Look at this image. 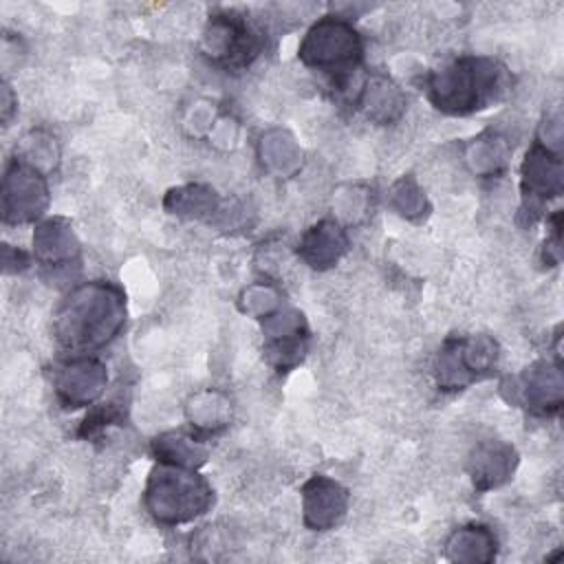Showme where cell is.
<instances>
[{"mask_svg": "<svg viewBox=\"0 0 564 564\" xmlns=\"http://www.w3.org/2000/svg\"><path fill=\"white\" fill-rule=\"evenodd\" d=\"M48 207V185L44 172L13 159L2 176L0 212L2 223L24 225L37 220Z\"/></svg>", "mask_w": 564, "mask_h": 564, "instance_id": "cell-7", "label": "cell"}, {"mask_svg": "<svg viewBox=\"0 0 564 564\" xmlns=\"http://www.w3.org/2000/svg\"><path fill=\"white\" fill-rule=\"evenodd\" d=\"M359 106L366 115L379 123H388L397 119L405 106V99L397 84H392L383 75H375L366 82L359 95Z\"/></svg>", "mask_w": 564, "mask_h": 564, "instance_id": "cell-16", "label": "cell"}, {"mask_svg": "<svg viewBox=\"0 0 564 564\" xmlns=\"http://www.w3.org/2000/svg\"><path fill=\"white\" fill-rule=\"evenodd\" d=\"M513 399L520 401L529 412L546 416L557 412L562 405V375L560 366L538 361L518 377Z\"/></svg>", "mask_w": 564, "mask_h": 564, "instance_id": "cell-12", "label": "cell"}, {"mask_svg": "<svg viewBox=\"0 0 564 564\" xmlns=\"http://www.w3.org/2000/svg\"><path fill=\"white\" fill-rule=\"evenodd\" d=\"M205 55L227 70H242L262 51L260 33L238 11H214L203 31Z\"/></svg>", "mask_w": 564, "mask_h": 564, "instance_id": "cell-6", "label": "cell"}, {"mask_svg": "<svg viewBox=\"0 0 564 564\" xmlns=\"http://www.w3.org/2000/svg\"><path fill=\"white\" fill-rule=\"evenodd\" d=\"M126 315L123 289L108 280H90L62 300L53 317V335L70 357L90 355L121 333Z\"/></svg>", "mask_w": 564, "mask_h": 564, "instance_id": "cell-1", "label": "cell"}, {"mask_svg": "<svg viewBox=\"0 0 564 564\" xmlns=\"http://www.w3.org/2000/svg\"><path fill=\"white\" fill-rule=\"evenodd\" d=\"M57 156H59V150H57V143L51 134H44L42 130H33L31 134H26L22 141H20V148H15V159L44 172L51 170L55 163H57Z\"/></svg>", "mask_w": 564, "mask_h": 564, "instance_id": "cell-20", "label": "cell"}, {"mask_svg": "<svg viewBox=\"0 0 564 564\" xmlns=\"http://www.w3.org/2000/svg\"><path fill=\"white\" fill-rule=\"evenodd\" d=\"M518 454L511 445L500 441H487L478 445L469 458V474L474 487L485 491L507 482L516 469Z\"/></svg>", "mask_w": 564, "mask_h": 564, "instance_id": "cell-14", "label": "cell"}, {"mask_svg": "<svg viewBox=\"0 0 564 564\" xmlns=\"http://www.w3.org/2000/svg\"><path fill=\"white\" fill-rule=\"evenodd\" d=\"M392 200H394V207L399 209V214H403L408 218L421 216L425 209V196L412 178H401L392 187Z\"/></svg>", "mask_w": 564, "mask_h": 564, "instance_id": "cell-22", "label": "cell"}, {"mask_svg": "<svg viewBox=\"0 0 564 564\" xmlns=\"http://www.w3.org/2000/svg\"><path fill=\"white\" fill-rule=\"evenodd\" d=\"M106 381V366L90 355L70 357L53 372V388L64 408L90 405L104 392Z\"/></svg>", "mask_w": 564, "mask_h": 564, "instance_id": "cell-9", "label": "cell"}, {"mask_svg": "<svg viewBox=\"0 0 564 564\" xmlns=\"http://www.w3.org/2000/svg\"><path fill=\"white\" fill-rule=\"evenodd\" d=\"M154 456L159 463H170V465H181V467H200L205 463V447L200 445L198 438L183 436L176 432L163 434L154 441Z\"/></svg>", "mask_w": 564, "mask_h": 564, "instance_id": "cell-18", "label": "cell"}, {"mask_svg": "<svg viewBox=\"0 0 564 564\" xmlns=\"http://www.w3.org/2000/svg\"><path fill=\"white\" fill-rule=\"evenodd\" d=\"M447 555L452 560H482L489 562L496 553V535L480 524L456 529L447 540Z\"/></svg>", "mask_w": 564, "mask_h": 564, "instance_id": "cell-17", "label": "cell"}, {"mask_svg": "<svg viewBox=\"0 0 564 564\" xmlns=\"http://www.w3.org/2000/svg\"><path fill=\"white\" fill-rule=\"evenodd\" d=\"M498 344L487 335L447 339L434 361V377L441 390H463L489 377L498 366Z\"/></svg>", "mask_w": 564, "mask_h": 564, "instance_id": "cell-5", "label": "cell"}, {"mask_svg": "<svg viewBox=\"0 0 564 564\" xmlns=\"http://www.w3.org/2000/svg\"><path fill=\"white\" fill-rule=\"evenodd\" d=\"M509 70L487 55H463L427 77V99L445 115L465 117L502 99Z\"/></svg>", "mask_w": 564, "mask_h": 564, "instance_id": "cell-2", "label": "cell"}, {"mask_svg": "<svg viewBox=\"0 0 564 564\" xmlns=\"http://www.w3.org/2000/svg\"><path fill=\"white\" fill-rule=\"evenodd\" d=\"M562 192V159L557 150L540 141L527 152L522 163V198L524 209L538 212L542 203L560 196Z\"/></svg>", "mask_w": 564, "mask_h": 564, "instance_id": "cell-10", "label": "cell"}, {"mask_svg": "<svg viewBox=\"0 0 564 564\" xmlns=\"http://www.w3.org/2000/svg\"><path fill=\"white\" fill-rule=\"evenodd\" d=\"M143 502L156 522L183 524L212 507L214 489L192 467L159 463L148 476Z\"/></svg>", "mask_w": 564, "mask_h": 564, "instance_id": "cell-4", "label": "cell"}, {"mask_svg": "<svg viewBox=\"0 0 564 564\" xmlns=\"http://www.w3.org/2000/svg\"><path fill=\"white\" fill-rule=\"evenodd\" d=\"M15 106H18V99L13 97L11 86L4 82L2 84V123L4 126H9V121H11L13 112H15Z\"/></svg>", "mask_w": 564, "mask_h": 564, "instance_id": "cell-24", "label": "cell"}, {"mask_svg": "<svg viewBox=\"0 0 564 564\" xmlns=\"http://www.w3.org/2000/svg\"><path fill=\"white\" fill-rule=\"evenodd\" d=\"M348 249V236L335 220H319L313 225L297 245V256L313 269L324 271L339 262Z\"/></svg>", "mask_w": 564, "mask_h": 564, "instance_id": "cell-13", "label": "cell"}, {"mask_svg": "<svg viewBox=\"0 0 564 564\" xmlns=\"http://www.w3.org/2000/svg\"><path fill=\"white\" fill-rule=\"evenodd\" d=\"M348 509V489L328 476H313L302 487L304 522L313 531L333 529Z\"/></svg>", "mask_w": 564, "mask_h": 564, "instance_id": "cell-11", "label": "cell"}, {"mask_svg": "<svg viewBox=\"0 0 564 564\" xmlns=\"http://www.w3.org/2000/svg\"><path fill=\"white\" fill-rule=\"evenodd\" d=\"M2 264H4V273H22L24 269H29V256L11 245H2Z\"/></svg>", "mask_w": 564, "mask_h": 564, "instance_id": "cell-23", "label": "cell"}, {"mask_svg": "<svg viewBox=\"0 0 564 564\" xmlns=\"http://www.w3.org/2000/svg\"><path fill=\"white\" fill-rule=\"evenodd\" d=\"M507 156L509 150L505 141L496 134H480L469 143L467 150V159L469 163H474V172L482 174H496L498 170H502L507 165Z\"/></svg>", "mask_w": 564, "mask_h": 564, "instance_id": "cell-21", "label": "cell"}, {"mask_svg": "<svg viewBox=\"0 0 564 564\" xmlns=\"http://www.w3.org/2000/svg\"><path fill=\"white\" fill-rule=\"evenodd\" d=\"M33 253L46 267L70 264L79 256V242L68 220L48 218L33 231Z\"/></svg>", "mask_w": 564, "mask_h": 564, "instance_id": "cell-15", "label": "cell"}, {"mask_svg": "<svg viewBox=\"0 0 564 564\" xmlns=\"http://www.w3.org/2000/svg\"><path fill=\"white\" fill-rule=\"evenodd\" d=\"M165 207L170 209V214H176V216L203 218L216 212L218 196L207 185H185L167 194Z\"/></svg>", "mask_w": 564, "mask_h": 564, "instance_id": "cell-19", "label": "cell"}, {"mask_svg": "<svg viewBox=\"0 0 564 564\" xmlns=\"http://www.w3.org/2000/svg\"><path fill=\"white\" fill-rule=\"evenodd\" d=\"M264 355L278 370H291L302 361L308 348V328L302 313L275 308L264 317Z\"/></svg>", "mask_w": 564, "mask_h": 564, "instance_id": "cell-8", "label": "cell"}, {"mask_svg": "<svg viewBox=\"0 0 564 564\" xmlns=\"http://www.w3.org/2000/svg\"><path fill=\"white\" fill-rule=\"evenodd\" d=\"M297 57L306 68L326 75L335 88L344 90L361 64L364 42L344 15H324L304 33Z\"/></svg>", "mask_w": 564, "mask_h": 564, "instance_id": "cell-3", "label": "cell"}]
</instances>
